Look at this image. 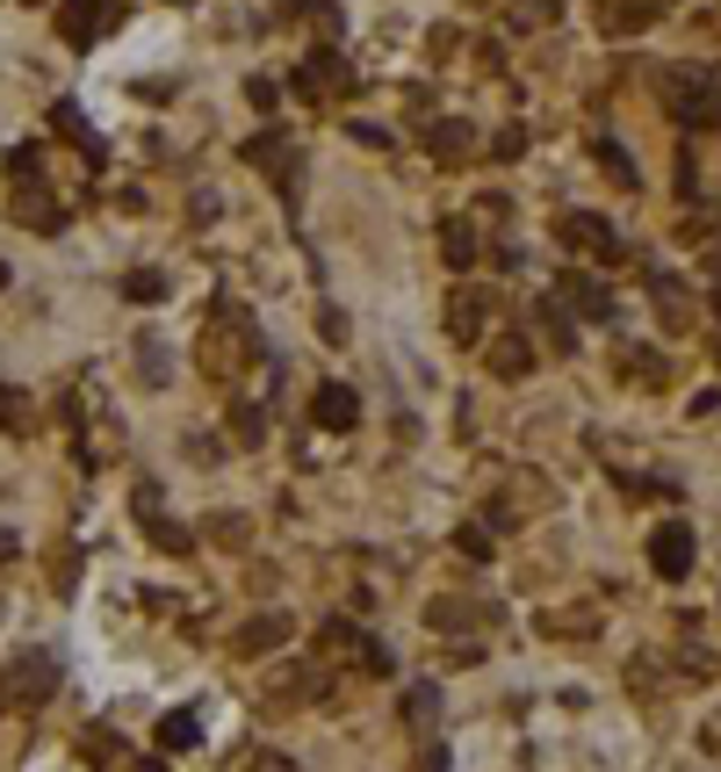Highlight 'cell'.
Wrapping results in <instances>:
<instances>
[{
    "label": "cell",
    "mask_w": 721,
    "mask_h": 772,
    "mask_svg": "<svg viewBox=\"0 0 721 772\" xmlns=\"http://www.w3.org/2000/svg\"><path fill=\"white\" fill-rule=\"evenodd\" d=\"M289 130H260V138L253 145H245V159H253V166H289Z\"/></svg>",
    "instance_id": "603a6c76"
},
{
    "label": "cell",
    "mask_w": 721,
    "mask_h": 772,
    "mask_svg": "<svg viewBox=\"0 0 721 772\" xmlns=\"http://www.w3.org/2000/svg\"><path fill=\"white\" fill-rule=\"evenodd\" d=\"M592 153H600V166H606L613 180H621V188H635V159H627V153H621V145H613V138H600V145H592Z\"/></svg>",
    "instance_id": "d4e9b609"
},
{
    "label": "cell",
    "mask_w": 721,
    "mask_h": 772,
    "mask_svg": "<svg viewBox=\"0 0 721 772\" xmlns=\"http://www.w3.org/2000/svg\"><path fill=\"white\" fill-rule=\"evenodd\" d=\"M274 8H282V14H303V8H311V0H274Z\"/></svg>",
    "instance_id": "d590c367"
},
{
    "label": "cell",
    "mask_w": 721,
    "mask_h": 772,
    "mask_svg": "<svg viewBox=\"0 0 721 772\" xmlns=\"http://www.w3.org/2000/svg\"><path fill=\"white\" fill-rule=\"evenodd\" d=\"M116 0H66V8H58V37L72 43V51H87V43H101L116 29Z\"/></svg>",
    "instance_id": "7a4b0ae2"
},
{
    "label": "cell",
    "mask_w": 721,
    "mask_h": 772,
    "mask_svg": "<svg viewBox=\"0 0 721 772\" xmlns=\"http://www.w3.org/2000/svg\"><path fill=\"white\" fill-rule=\"evenodd\" d=\"M556 238H563V246H577V253H600V261H621V238H613L600 217H563Z\"/></svg>",
    "instance_id": "9c48e42d"
},
{
    "label": "cell",
    "mask_w": 721,
    "mask_h": 772,
    "mask_svg": "<svg viewBox=\"0 0 721 772\" xmlns=\"http://www.w3.org/2000/svg\"><path fill=\"white\" fill-rule=\"evenodd\" d=\"M627 369H635V383H664V369H656L650 346H642V354H627Z\"/></svg>",
    "instance_id": "1f68e13d"
},
{
    "label": "cell",
    "mask_w": 721,
    "mask_h": 772,
    "mask_svg": "<svg viewBox=\"0 0 721 772\" xmlns=\"http://www.w3.org/2000/svg\"><path fill=\"white\" fill-rule=\"evenodd\" d=\"M0 433H29V390L0 383Z\"/></svg>",
    "instance_id": "ffe728a7"
},
{
    "label": "cell",
    "mask_w": 721,
    "mask_h": 772,
    "mask_svg": "<svg viewBox=\"0 0 721 772\" xmlns=\"http://www.w3.org/2000/svg\"><path fill=\"white\" fill-rule=\"evenodd\" d=\"M0 282H8V267H0Z\"/></svg>",
    "instance_id": "ab89813d"
},
{
    "label": "cell",
    "mask_w": 721,
    "mask_h": 772,
    "mask_svg": "<svg viewBox=\"0 0 721 772\" xmlns=\"http://www.w3.org/2000/svg\"><path fill=\"white\" fill-rule=\"evenodd\" d=\"M260 433H267V412H260V404H232V441L260 448Z\"/></svg>",
    "instance_id": "7402d4cb"
},
{
    "label": "cell",
    "mask_w": 721,
    "mask_h": 772,
    "mask_svg": "<svg viewBox=\"0 0 721 772\" xmlns=\"http://www.w3.org/2000/svg\"><path fill=\"white\" fill-rule=\"evenodd\" d=\"M556 304H571L577 317H592V325H606V317H613V296L592 275H577V267H563V275H556Z\"/></svg>",
    "instance_id": "8992f818"
},
{
    "label": "cell",
    "mask_w": 721,
    "mask_h": 772,
    "mask_svg": "<svg viewBox=\"0 0 721 772\" xmlns=\"http://www.w3.org/2000/svg\"><path fill=\"white\" fill-rule=\"evenodd\" d=\"M534 325L548 332V346H556V354H577V325L563 317V304H542V311H534Z\"/></svg>",
    "instance_id": "d6986e66"
},
{
    "label": "cell",
    "mask_w": 721,
    "mask_h": 772,
    "mask_svg": "<svg viewBox=\"0 0 721 772\" xmlns=\"http://www.w3.org/2000/svg\"><path fill=\"white\" fill-rule=\"evenodd\" d=\"M433 707H440V693H433V686H411V693H405V715H411V722H426Z\"/></svg>",
    "instance_id": "f1b7e54d"
},
{
    "label": "cell",
    "mask_w": 721,
    "mask_h": 772,
    "mask_svg": "<svg viewBox=\"0 0 721 772\" xmlns=\"http://www.w3.org/2000/svg\"><path fill=\"white\" fill-rule=\"evenodd\" d=\"M490 375H498V383H527L534 375V340L527 332H498V340H490Z\"/></svg>",
    "instance_id": "52a82bcc"
},
{
    "label": "cell",
    "mask_w": 721,
    "mask_h": 772,
    "mask_svg": "<svg viewBox=\"0 0 721 772\" xmlns=\"http://www.w3.org/2000/svg\"><path fill=\"white\" fill-rule=\"evenodd\" d=\"M469 620H484V607H469V599H440V607H426V628H469Z\"/></svg>",
    "instance_id": "44dd1931"
},
{
    "label": "cell",
    "mask_w": 721,
    "mask_h": 772,
    "mask_svg": "<svg viewBox=\"0 0 721 772\" xmlns=\"http://www.w3.org/2000/svg\"><path fill=\"white\" fill-rule=\"evenodd\" d=\"M650 564H656V578L679 585L685 570H693V527H685V520H664V527L650 535Z\"/></svg>",
    "instance_id": "277c9868"
},
{
    "label": "cell",
    "mask_w": 721,
    "mask_h": 772,
    "mask_svg": "<svg viewBox=\"0 0 721 772\" xmlns=\"http://www.w3.org/2000/svg\"><path fill=\"white\" fill-rule=\"evenodd\" d=\"M650 296H656V304H671V311H685V296H693V290H685L679 275H664V267H656V275H650Z\"/></svg>",
    "instance_id": "4316f807"
},
{
    "label": "cell",
    "mask_w": 721,
    "mask_h": 772,
    "mask_svg": "<svg viewBox=\"0 0 721 772\" xmlns=\"http://www.w3.org/2000/svg\"><path fill=\"white\" fill-rule=\"evenodd\" d=\"M296 95H303V101H340V95H354L340 51H311V58H303V66H296Z\"/></svg>",
    "instance_id": "3957f363"
},
{
    "label": "cell",
    "mask_w": 721,
    "mask_h": 772,
    "mask_svg": "<svg viewBox=\"0 0 721 772\" xmlns=\"http://www.w3.org/2000/svg\"><path fill=\"white\" fill-rule=\"evenodd\" d=\"M347 138H354V145H368V153H382V145H390V130H382V124H354Z\"/></svg>",
    "instance_id": "d6a6232c"
},
{
    "label": "cell",
    "mask_w": 721,
    "mask_h": 772,
    "mask_svg": "<svg viewBox=\"0 0 721 772\" xmlns=\"http://www.w3.org/2000/svg\"><path fill=\"white\" fill-rule=\"evenodd\" d=\"M8 209H14V224H37V232H58V224H66V209H58L43 188H22Z\"/></svg>",
    "instance_id": "5bb4252c"
},
{
    "label": "cell",
    "mask_w": 721,
    "mask_h": 772,
    "mask_svg": "<svg viewBox=\"0 0 721 772\" xmlns=\"http://www.w3.org/2000/svg\"><path fill=\"white\" fill-rule=\"evenodd\" d=\"M469 153H477V130L455 124V116L426 130V159H433V166H469Z\"/></svg>",
    "instance_id": "ba28073f"
},
{
    "label": "cell",
    "mask_w": 721,
    "mask_h": 772,
    "mask_svg": "<svg viewBox=\"0 0 721 772\" xmlns=\"http://www.w3.org/2000/svg\"><path fill=\"white\" fill-rule=\"evenodd\" d=\"M440 261H448V267H469V261H477V224H469V217H448V224H440Z\"/></svg>",
    "instance_id": "9a60e30c"
},
{
    "label": "cell",
    "mask_w": 721,
    "mask_h": 772,
    "mask_svg": "<svg viewBox=\"0 0 721 772\" xmlns=\"http://www.w3.org/2000/svg\"><path fill=\"white\" fill-rule=\"evenodd\" d=\"M8 556H14V535H8V527H0V564H8Z\"/></svg>",
    "instance_id": "8d00e7d4"
},
{
    "label": "cell",
    "mask_w": 721,
    "mask_h": 772,
    "mask_svg": "<svg viewBox=\"0 0 721 772\" xmlns=\"http://www.w3.org/2000/svg\"><path fill=\"white\" fill-rule=\"evenodd\" d=\"M714 369H721V346H714Z\"/></svg>",
    "instance_id": "f35d334b"
},
{
    "label": "cell",
    "mask_w": 721,
    "mask_h": 772,
    "mask_svg": "<svg viewBox=\"0 0 721 772\" xmlns=\"http://www.w3.org/2000/svg\"><path fill=\"white\" fill-rule=\"evenodd\" d=\"M137 383H145V390L174 383V346H166L159 332H137Z\"/></svg>",
    "instance_id": "8fae6325"
},
{
    "label": "cell",
    "mask_w": 721,
    "mask_h": 772,
    "mask_svg": "<svg viewBox=\"0 0 721 772\" xmlns=\"http://www.w3.org/2000/svg\"><path fill=\"white\" fill-rule=\"evenodd\" d=\"M51 124H58V130H66V138H72V145H80V153H87V166H101V159H109V145H101V138H95V124H87V116H80V109H72V101H58V109H51Z\"/></svg>",
    "instance_id": "4fadbf2b"
},
{
    "label": "cell",
    "mask_w": 721,
    "mask_h": 772,
    "mask_svg": "<svg viewBox=\"0 0 721 772\" xmlns=\"http://www.w3.org/2000/svg\"><path fill=\"white\" fill-rule=\"evenodd\" d=\"M253 772H289V765H282V759H260V765H253Z\"/></svg>",
    "instance_id": "74e56055"
},
{
    "label": "cell",
    "mask_w": 721,
    "mask_h": 772,
    "mask_svg": "<svg viewBox=\"0 0 721 772\" xmlns=\"http://www.w3.org/2000/svg\"><path fill=\"white\" fill-rule=\"evenodd\" d=\"M556 8H563V0H513V22L519 29H542V22H556Z\"/></svg>",
    "instance_id": "484cf974"
},
{
    "label": "cell",
    "mask_w": 721,
    "mask_h": 772,
    "mask_svg": "<svg viewBox=\"0 0 721 772\" xmlns=\"http://www.w3.org/2000/svg\"><path fill=\"white\" fill-rule=\"evenodd\" d=\"M123 296H130V304H159V296H166V275L137 267V275H123Z\"/></svg>",
    "instance_id": "cb8c5ba5"
},
{
    "label": "cell",
    "mask_w": 721,
    "mask_h": 772,
    "mask_svg": "<svg viewBox=\"0 0 721 772\" xmlns=\"http://www.w3.org/2000/svg\"><path fill=\"white\" fill-rule=\"evenodd\" d=\"M51 686H58V664L43 657V649H29V657L14 664V701H51Z\"/></svg>",
    "instance_id": "7c38bea8"
},
{
    "label": "cell",
    "mask_w": 721,
    "mask_h": 772,
    "mask_svg": "<svg viewBox=\"0 0 721 772\" xmlns=\"http://www.w3.org/2000/svg\"><path fill=\"white\" fill-rule=\"evenodd\" d=\"M145 535H152V549H166V556H188V549H195V535H188L181 520H166V512H152Z\"/></svg>",
    "instance_id": "e0dca14e"
},
{
    "label": "cell",
    "mask_w": 721,
    "mask_h": 772,
    "mask_svg": "<svg viewBox=\"0 0 721 772\" xmlns=\"http://www.w3.org/2000/svg\"><path fill=\"white\" fill-rule=\"evenodd\" d=\"M455 541H462V556H477V564L490 556V535H484V527H462V535H455Z\"/></svg>",
    "instance_id": "836d02e7"
},
{
    "label": "cell",
    "mask_w": 721,
    "mask_h": 772,
    "mask_svg": "<svg viewBox=\"0 0 721 772\" xmlns=\"http://www.w3.org/2000/svg\"><path fill=\"white\" fill-rule=\"evenodd\" d=\"M361 672H376V678H390V672H397V664H390V649H382V643H361Z\"/></svg>",
    "instance_id": "4dcf8cb0"
},
{
    "label": "cell",
    "mask_w": 721,
    "mask_h": 772,
    "mask_svg": "<svg viewBox=\"0 0 721 772\" xmlns=\"http://www.w3.org/2000/svg\"><path fill=\"white\" fill-rule=\"evenodd\" d=\"M0 693H8V686H0Z\"/></svg>",
    "instance_id": "60d3db41"
},
{
    "label": "cell",
    "mask_w": 721,
    "mask_h": 772,
    "mask_svg": "<svg viewBox=\"0 0 721 772\" xmlns=\"http://www.w3.org/2000/svg\"><path fill=\"white\" fill-rule=\"evenodd\" d=\"M664 109L679 116L685 130L721 124V80H714L708 66H679V72H664Z\"/></svg>",
    "instance_id": "6da1fadb"
},
{
    "label": "cell",
    "mask_w": 721,
    "mask_h": 772,
    "mask_svg": "<svg viewBox=\"0 0 721 772\" xmlns=\"http://www.w3.org/2000/svg\"><path fill=\"white\" fill-rule=\"evenodd\" d=\"M274 643H289V614H260L238 628V649H274Z\"/></svg>",
    "instance_id": "2e32d148"
},
{
    "label": "cell",
    "mask_w": 721,
    "mask_h": 772,
    "mask_svg": "<svg viewBox=\"0 0 721 772\" xmlns=\"http://www.w3.org/2000/svg\"><path fill=\"white\" fill-rule=\"evenodd\" d=\"M484 311H490L484 290H455V304H448V340L477 346V340H484Z\"/></svg>",
    "instance_id": "30bf717a"
},
{
    "label": "cell",
    "mask_w": 721,
    "mask_h": 772,
    "mask_svg": "<svg viewBox=\"0 0 721 772\" xmlns=\"http://www.w3.org/2000/svg\"><path fill=\"white\" fill-rule=\"evenodd\" d=\"M210 535H224V541H232V549H238V541L253 535V527H245V512H217V520H210Z\"/></svg>",
    "instance_id": "83f0119b"
},
{
    "label": "cell",
    "mask_w": 721,
    "mask_h": 772,
    "mask_svg": "<svg viewBox=\"0 0 721 772\" xmlns=\"http://www.w3.org/2000/svg\"><path fill=\"white\" fill-rule=\"evenodd\" d=\"M311 419H318L325 433H354V427H361L354 383H318V390H311Z\"/></svg>",
    "instance_id": "5b68a950"
},
{
    "label": "cell",
    "mask_w": 721,
    "mask_h": 772,
    "mask_svg": "<svg viewBox=\"0 0 721 772\" xmlns=\"http://www.w3.org/2000/svg\"><path fill=\"white\" fill-rule=\"evenodd\" d=\"M245 95H253V109H260V116H267V109H274V101H282V87H274V80H267V72H260V80H245Z\"/></svg>",
    "instance_id": "f546056e"
},
{
    "label": "cell",
    "mask_w": 721,
    "mask_h": 772,
    "mask_svg": "<svg viewBox=\"0 0 721 772\" xmlns=\"http://www.w3.org/2000/svg\"><path fill=\"white\" fill-rule=\"evenodd\" d=\"M490 153H498V159H519V153H527V130H498V145H490Z\"/></svg>",
    "instance_id": "e575fe53"
},
{
    "label": "cell",
    "mask_w": 721,
    "mask_h": 772,
    "mask_svg": "<svg viewBox=\"0 0 721 772\" xmlns=\"http://www.w3.org/2000/svg\"><path fill=\"white\" fill-rule=\"evenodd\" d=\"M159 744H166V751H195V744H203V722H195V707H181V715L159 722Z\"/></svg>",
    "instance_id": "ac0fdd59"
}]
</instances>
